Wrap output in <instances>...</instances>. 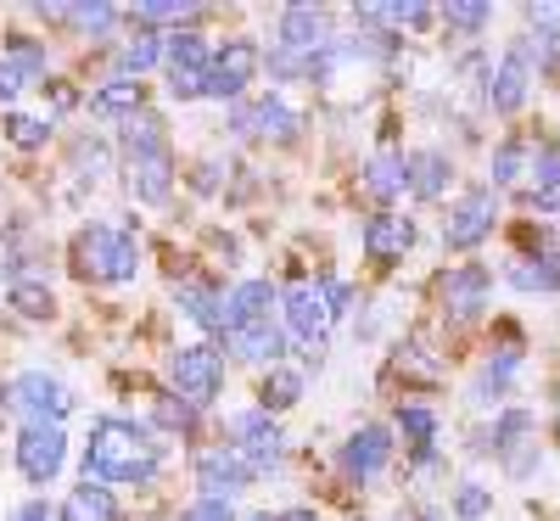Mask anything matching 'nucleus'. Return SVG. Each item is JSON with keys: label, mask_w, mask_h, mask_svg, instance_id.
Here are the masks:
<instances>
[{"label": "nucleus", "mask_w": 560, "mask_h": 521, "mask_svg": "<svg viewBox=\"0 0 560 521\" xmlns=\"http://www.w3.org/2000/svg\"><path fill=\"white\" fill-rule=\"evenodd\" d=\"M163 465V443L135 420H118V415H102L96 432H90V449H84V483H152Z\"/></svg>", "instance_id": "obj_1"}, {"label": "nucleus", "mask_w": 560, "mask_h": 521, "mask_svg": "<svg viewBox=\"0 0 560 521\" xmlns=\"http://www.w3.org/2000/svg\"><path fill=\"white\" fill-rule=\"evenodd\" d=\"M135 242L113 224H84L73 235V275L90 280V287H118V280L135 275Z\"/></svg>", "instance_id": "obj_2"}, {"label": "nucleus", "mask_w": 560, "mask_h": 521, "mask_svg": "<svg viewBox=\"0 0 560 521\" xmlns=\"http://www.w3.org/2000/svg\"><path fill=\"white\" fill-rule=\"evenodd\" d=\"M0 409L23 415L28 426H62V415L73 409V393L57 382V375L28 370V375H18L12 387H0Z\"/></svg>", "instance_id": "obj_3"}, {"label": "nucleus", "mask_w": 560, "mask_h": 521, "mask_svg": "<svg viewBox=\"0 0 560 521\" xmlns=\"http://www.w3.org/2000/svg\"><path fill=\"white\" fill-rule=\"evenodd\" d=\"M168 375H174V393H179L185 404H191V409H202V404H213V398L224 393V354H219V348H208V343L174 348Z\"/></svg>", "instance_id": "obj_4"}, {"label": "nucleus", "mask_w": 560, "mask_h": 521, "mask_svg": "<svg viewBox=\"0 0 560 521\" xmlns=\"http://www.w3.org/2000/svg\"><path fill=\"white\" fill-rule=\"evenodd\" d=\"M230 449H236L258 477L269 465H280V454H287V438H280V426H275V415H264V409H242V415H230Z\"/></svg>", "instance_id": "obj_5"}, {"label": "nucleus", "mask_w": 560, "mask_h": 521, "mask_svg": "<svg viewBox=\"0 0 560 521\" xmlns=\"http://www.w3.org/2000/svg\"><path fill=\"white\" fill-rule=\"evenodd\" d=\"M493 224H499V202H493L488 185H477V192H465L459 208L443 219V247L471 253V247H482L488 235H493Z\"/></svg>", "instance_id": "obj_6"}, {"label": "nucleus", "mask_w": 560, "mask_h": 521, "mask_svg": "<svg viewBox=\"0 0 560 521\" xmlns=\"http://www.w3.org/2000/svg\"><path fill=\"white\" fill-rule=\"evenodd\" d=\"M275 39H280V51H298V57L331 51V45H337L331 12H325V7H287L275 18Z\"/></svg>", "instance_id": "obj_7"}, {"label": "nucleus", "mask_w": 560, "mask_h": 521, "mask_svg": "<svg viewBox=\"0 0 560 521\" xmlns=\"http://www.w3.org/2000/svg\"><path fill=\"white\" fill-rule=\"evenodd\" d=\"M258 68H264V51L253 39H230L224 51H213V68H208V96L213 102H236L242 90L258 79Z\"/></svg>", "instance_id": "obj_8"}, {"label": "nucleus", "mask_w": 560, "mask_h": 521, "mask_svg": "<svg viewBox=\"0 0 560 521\" xmlns=\"http://www.w3.org/2000/svg\"><path fill=\"white\" fill-rule=\"evenodd\" d=\"M197 483H202V499H230V494H242L258 483V471L230 449V443H213L197 454Z\"/></svg>", "instance_id": "obj_9"}, {"label": "nucleus", "mask_w": 560, "mask_h": 521, "mask_svg": "<svg viewBox=\"0 0 560 521\" xmlns=\"http://www.w3.org/2000/svg\"><path fill=\"white\" fill-rule=\"evenodd\" d=\"M68 460V432L62 426H23L18 432V471L28 483H51Z\"/></svg>", "instance_id": "obj_10"}, {"label": "nucleus", "mask_w": 560, "mask_h": 521, "mask_svg": "<svg viewBox=\"0 0 560 521\" xmlns=\"http://www.w3.org/2000/svg\"><path fill=\"white\" fill-rule=\"evenodd\" d=\"M488 292H493V280H488L482 264H459L438 280V303H443L448 320H477L488 309Z\"/></svg>", "instance_id": "obj_11"}, {"label": "nucleus", "mask_w": 560, "mask_h": 521, "mask_svg": "<svg viewBox=\"0 0 560 521\" xmlns=\"http://www.w3.org/2000/svg\"><path fill=\"white\" fill-rule=\"evenodd\" d=\"M387 460H393V432L387 426H359V432L342 443V477L364 488L370 477L387 471Z\"/></svg>", "instance_id": "obj_12"}, {"label": "nucleus", "mask_w": 560, "mask_h": 521, "mask_svg": "<svg viewBox=\"0 0 560 521\" xmlns=\"http://www.w3.org/2000/svg\"><path fill=\"white\" fill-rule=\"evenodd\" d=\"M337 314H331V303H325V292L319 287H292L287 292V325H292V337L319 359V348H325V325H331Z\"/></svg>", "instance_id": "obj_13"}, {"label": "nucleus", "mask_w": 560, "mask_h": 521, "mask_svg": "<svg viewBox=\"0 0 560 521\" xmlns=\"http://www.w3.org/2000/svg\"><path fill=\"white\" fill-rule=\"evenodd\" d=\"M415 247V219L409 213H376L364 224V258L376 264H398Z\"/></svg>", "instance_id": "obj_14"}, {"label": "nucleus", "mask_w": 560, "mask_h": 521, "mask_svg": "<svg viewBox=\"0 0 560 521\" xmlns=\"http://www.w3.org/2000/svg\"><path fill=\"white\" fill-rule=\"evenodd\" d=\"M224 348L236 354V359H247V364H269V370H275L280 354H287V348H280V331H275L269 320H258V325H230V331H224Z\"/></svg>", "instance_id": "obj_15"}, {"label": "nucleus", "mask_w": 560, "mask_h": 521, "mask_svg": "<svg viewBox=\"0 0 560 521\" xmlns=\"http://www.w3.org/2000/svg\"><path fill=\"white\" fill-rule=\"evenodd\" d=\"M527 90H533V73L510 51H504L499 68H488V102H493V113H522L527 107Z\"/></svg>", "instance_id": "obj_16"}, {"label": "nucleus", "mask_w": 560, "mask_h": 521, "mask_svg": "<svg viewBox=\"0 0 560 521\" xmlns=\"http://www.w3.org/2000/svg\"><path fill=\"white\" fill-rule=\"evenodd\" d=\"M129 192L140 202H168V192H174V158L168 152L129 158Z\"/></svg>", "instance_id": "obj_17"}, {"label": "nucleus", "mask_w": 560, "mask_h": 521, "mask_svg": "<svg viewBox=\"0 0 560 521\" xmlns=\"http://www.w3.org/2000/svg\"><path fill=\"white\" fill-rule=\"evenodd\" d=\"M359 185H364V197H376V202H393V197H404L409 192V158H370L364 169H359Z\"/></svg>", "instance_id": "obj_18"}, {"label": "nucleus", "mask_w": 560, "mask_h": 521, "mask_svg": "<svg viewBox=\"0 0 560 521\" xmlns=\"http://www.w3.org/2000/svg\"><path fill=\"white\" fill-rule=\"evenodd\" d=\"M147 102V84L140 79H107L102 90H90V113L96 118H135Z\"/></svg>", "instance_id": "obj_19"}, {"label": "nucleus", "mask_w": 560, "mask_h": 521, "mask_svg": "<svg viewBox=\"0 0 560 521\" xmlns=\"http://www.w3.org/2000/svg\"><path fill=\"white\" fill-rule=\"evenodd\" d=\"M527 432H533V409H504V415L488 426V432H477V443H471V449H477V454H488V449H493V454H504V460H510V454L522 449V438H527Z\"/></svg>", "instance_id": "obj_20"}, {"label": "nucleus", "mask_w": 560, "mask_h": 521, "mask_svg": "<svg viewBox=\"0 0 560 521\" xmlns=\"http://www.w3.org/2000/svg\"><path fill=\"white\" fill-rule=\"evenodd\" d=\"M269 303H275L269 280H242V287L224 298V331H230V325H258V320H269Z\"/></svg>", "instance_id": "obj_21"}, {"label": "nucleus", "mask_w": 560, "mask_h": 521, "mask_svg": "<svg viewBox=\"0 0 560 521\" xmlns=\"http://www.w3.org/2000/svg\"><path fill=\"white\" fill-rule=\"evenodd\" d=\"M118 140H124V152L129 158H152V152H168V135H163V118L140 107L135 118L118 124Z\"/></svg>", "instance_id": "obj_22"}, {"label": "nucleus", "mask_w": 560, "mask_h": 521, "mask_svg": "<svg viewBox=\"0 0 560 521\" xmlns=\"http://www.w3.org/2000/svg\"><path fill=\"white\" fill-rule=\"evenodd\" d=\"M57 516H62V521H118V505H113V494H107L102 483H79V488L62 499Z\"/></svg>", "instance_id": "obj_23"}, {"label": "nucleus", "mask_w": 560, "mask_h": 521, "mask_svg": "<svg viewBox=\"0 0 560 521\" xmlns=\"http://www.w3.org/2000/svg\"><path fill=\"white\" fill-rule=\"evenodd\" d=\"M298 398H303V370H287V364L264 370V382H258V409H264V415L292 409Z\"/></svg>", "instance_id": "obj_24"}, {"label": "nucleus", "mask_w": 560, "mask_h": 521, "mask_svg": "<svg viewBox=\"0 0 560 521\" xmlns=\"http://www.w3.org/2000/svg\"><path fill=\"white\" fill-rule=\"evenodd\" d=\"M510 280H516L522 292H555L560 287V247L533 253V258H516V264H510Z\"/></svg>", "instance_id": "obj_25"}, {"label": "nucleus", "mask_w": 560, "mask_h": 521, "mask_svg": "<svg viewBox=\"0 0 560 521\" xmlns=\"http://www.w3.org/2000/svg\"><path fill=\"white\" fill-rule=\"evenodd\" d=\"M448 158L443 152H409V192L420 197V202H432V197H443V185H448Z\"/></svg>", "instance_id": "obj_26"}, {"label": "nucleus", "mask_w": 560, "mask_h": 521, "mask_svg": "<svg viewBox=\"0 0 560 521\" xmlns=\"http://www.w3.org/2000/svg\"><path fill=\"white\" fill-rule=\"evenodd\" d=\"M174 298H179V309L191 314L197 325H208V331H224V303H219V292H213V287H202V280H179V287H174Z\"/></svg>", "instance_id": "obj_27"}, {"label": "nucleus", "mask_w": 560, "mask_h": 521, "mask_svg": "<svg viewBox=\"0 0 560 521\" xmlns=\"http://www.w3.org/2000/svg\"><path fill=\"white\" fill-rule=\"evenodd\" d=\"M168 51V45L158 39V34H147V28H140L129 45H124V51H118V79H140V73H147L158 57Z\"/></svg>", "instance_id": "obj_28"}, {"label": "nucleus", "mask_w": 560, "mask_h": 521, "mask_svg": "<svg viewBox=\"0 0 560 521\" xmlns=\"http://www.w3.org/2000/svg\"><path fill=\"white\" fill-rule=\"evenodd\" d=\"M51 23H68V28H84V34H107L118 23V7H45Z\"/></svg>", "instance_id": "obj_29"}, {"label": "nucleus", "mask_w": 560, "mask_h": 521, "mask_svg": "<svg viewBox=\"0 0 560 521\" xmlns=\"http://www.w3.org/2000/svg\"><path fill=\"white\" fill-rule=\"evenodd\" d=\"M202 7H179V0H140V7L129 12L135 28H152V23H197Z\"/></svg>", "instance_id": "obj_30"}, {"label": "nucleus", "mask_w": 560, "mask_h": 521, "mask_svg": "<svg viewBox=\"0 0 560 521\" xmlns=\"http://www.w3.org/2000/svg\"><path fill=\"white\" fill-rule=\"evenodd\" d=\"M438 18L448 23V34H465V39H471V34H482V28L493 23V7H482V0H454V7H443Z\"/></svg>", "instance_id": "obj_31"}, {"label": "nucleus", "mask_w": 560, "mask_h": 521, "mask_svg": "<svg viewBox=\"0 0 560 521\" xmlns=\"http://www.w3.org/2000/svg\"><path fill=\"white\" fill-rule=\"evenodd\" d=\"M298 124H303V118L280 102V96H264V102H258V135H264V140H292Z\"/></svg>", "instance_id": "obj_32"}, {"label": "nucleus", "mask_w": 560, "mask_h": 521, "mask_svg": "<svg viewBox=\"0 0 560 521\" xmlns=\"http://www.w3.org/2000/svg\"><path fill=\"white\" fill-rule=\"evenodd\" d=\"M163 57H168V68H179V73H208V68H213L208 45H202L197 34H174Z\"/></svg>", "instance_id": "obj_33"}, {"label": "nucleus", "mask_w": 560, "mask_h": 521, "mask_svg": "<svg viewBox=\"0 0 560 521\" xmlns=\"http://www.w3.org/2000/svg\"><path fill=\"white\" fill-rule=\"evenodd\" d=\"M398 432H404L415 449H432V438H438V415H432L427 404H398Z\"/></svg>", "instance_id": "obj_34"}, {"label": "nucleus", "mask_w": 560, "mask_h": 521, "mask_svg": "<svg viewBox=\"0 0 560 521\" xmlns=\"http://www.w3.org/2000/svg\"><path fill=\"white\" fill-rule=\"evenodd\" d=\"M152 420L163 426V432H197V409L185 404L179 393H158V404H152Z\"/></svg>", "instance_id": "obj_35"}, {"label": "nucleus", "mask_w": 560, "mask_h": 521, "mask_svg": "<svg viewBox=\"0 0 560 521\" xmlns=\"http://www.w3.org/2000/svg\"><path fill=\"white\" fill-rule=\"evenodd\" d=\"M12 309H18L23 320H51V314H57V298H51V287L18 280V287H12Z\"/></svg>", "instance_id": "obj_36"}, {"label": "nucleus", "mask_w": 560, "mask_h": 521, "mask_svg": "<svg viewBox=\"0 0 560 521\" xmlns=\"http://www.w3.org/2000/svg\"><path fill=\"white\" fill-rule=\"evenodd\" d=\"M7 140H12V147H23V152H39L45 140H51V124L28 118V113H12V118H7Z\"/></svg>", "instance_id": "obj_37"}, {"label": "nucleus", "mask_w": 560, "mask_h": 521, "mask_svg": "<svg viewBox=\"0 0 560 521\" xmlns=\"http://www.w3.org/2000/svg\"><path fill=\"white\" fill-rule=\"evenodd\" d=\"M7 62H12L23 79H39V73H45V45H34V39L18 34V39L7 45Z\"/></svg>", "instance_id": "obj_38"}, {"label": "nucleus", "mask_w": 560, "mask_h": 521, "mask_svg": "<svg viewBox=\"0 0 560 521\" xmlns=\"http://www.w3.org/2000/svg\"><path fill=\"white\" fill-rule=\"evenodd\" d=\"M493 510V494L488 488H477V483H459L454 488V516L459 521H477V516H488Z\"/></svg>", "instance_id": "obj_39"}, {"label": "nucleus", "mask_w": 560, "mask_h": 521, "mask_svg": "<svg viewBox=\"0 0 560 521\" xmlns=\"http://www.w3.org/2000/svg\"><path fill=\"white\" fill-rule=\"evenodd\" d=\"M522 158H527L522 140H499V147H493V185H510V180H516V174H522Z\"/></svg>", "instance_id": "obj_40"}, {"label": "nucleus", "mask_w": 560, "mask_h": 521, "mask_svg": "<svg viewBox=\"0 0 560 521\" xmlns=\"http://www.w3.org/2000/svg\"><path fill=\"white\" fill-rule=\"evenodd\" d=\"M168 96H174V102L208 96V73H179V68H168Z\"/></svg>", "instance_id": "obj_41"}, {"label": "nucleus", "mask_w": 560, "mask_h": 521, "mask_svg": "<svg viewBox=\"0 0 560 521\" xmlns=\"http://www.w3.org/2000/svg\"><path fill=\"white\" fill-rule=\"evenodd\" d=\"M527 23H533V34H544V39H560V0H544V7H527Z\"/></svg>", "instance_id": "obj_42"}, {"label": "nucleus", "mask_w": 560, "mask_h": 521, "mask_svg": "<svg viewBox=\"0 0 560 521\" xmlns=\"http://www.w3.org/2000/svg\"><path fill=\"white\" fill-rule=\"evenodd\" d=\"M533 174H538V192L560 185V147H538V152H533Z\"/></svg>", "instance_id": "obj_43"}, {"label": "nucleus", "mask_w": 560, "mask_h": 521, "mask_svg": "<svg viewBox=\"0 0 560 521\" xmlns=\"http://www.w3.org/2000/svg\"><path fill=\"white\" fill-rule=\"evenodd\" d=\"M179 521H236V516H230V499H197V505H185Z\"/></svg>", "instance_id": "obj_44"}, {"label": "nucleus", "mask_w": 560, "mask_h": 521, "mask_svg": "<svg viewBox=\"0 0 560 521\" xmlns=\"http://www.w3.org/2000/svg\"><path fill=\"white\" fill-rule=\"evenodd\" d=\"M504 393H510V382H504V375H493V370H482V375H477V387H471L477 404H499Z\"/></svg>", "instance_id": "obj_45"}, {"label": "nucleus", "mask_w": 560, "mask_h": 521, "mask_svg": "<svg viewBox=\"0 0 560 521\" xmlns=\"http://www.w3.org/2000/svg\"><path fill=\"white\" fill-rule=\"evenodd\" d=\"M23 84H28V79H23V73H18V68L7 62V57H0V102H7V107H12V102L23 96Z\"/></svg>", "instance_id": "obj_46"}, {"label": "nucleus", "mask_w": 560, "mask_h": 521, "mask_svg": "<svg viewBox=\"0 0 560 521\" xmlns=\"http://www.w3.org/2000/svg\"><path fill=\"white\" fill-rule=\"evenodd\" d=\"M325 303H331V314H348V303H353V287H342V280H325Z\"/></svg>", "instance_id": "obj_47"}, {"label": "nucleus", "mask_w": 560, "mask_h": 521, "mask_svg": "<svg viewBox=\"0 0 560 521\" xmlns=\"http://www.w3.org/2000/svg\"><path fill=\"white\" fill-rule=\"evenodd\" d=\"M12 521H51V505H45V499H28V505H18Z\"/></svg>", "instance_id": "obj_48"}, {"label": "nucleus", "mask_w": 560, "mask_h": 521, "mask_svg": "<svg viewBox=\"0 0 560 521\" xmlns=\"http://www.w3.org/2000/svg\"><path fill=\"white\" fill-rule=\"evenodd\" d=\"M533 465H544V454H538V449H527V454H510V471H516V477H527Z\"/></svg>", "instance_id": "obj_49"}, {"label": "nucleus", "mask_w": 560, "mask_h": 521, "mask_svg": "<svg viewBox=\"0 0 560 521\" xmlns=\"http://www.w3.org/2000/svg\"><path fill=\"white\" fill-rule=\"evenodd\" d=\"M275 521H319V516H308V510H287V516H275Z\"/></svg>", "instance_id": "obj_50"}, {"label": "nucleus", "mask_w": 560, "mask_h": 521, "mask_svg": "<svg viewBox=\"0 0 560 521\" xmlns=\"http://www.w3.org/2000/svg\"><path fill=\"white\" fill-rule=\"evenodd\" d=\"M555 443H560V415H555Z\"/></svg>", "instance_id": "obj_51"}, {"label": "nucleus", "mask_w": 560, "mask_h": 521, "mask_svg": "<svg viewBox=\"0 0 560 521\" xmlns=\"http://www.w3.org/2000/svg\"><path fill=\"white\" fill-rule=\"evenodd\" d=\"M247 521H275V516H247Z\"/></svg>", "instance_id": "obj_52"}]
</instances>
